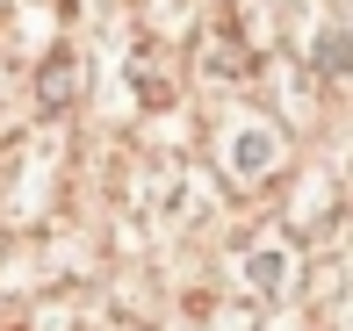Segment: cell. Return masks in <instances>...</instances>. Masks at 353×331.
Returning a JSON list of instances; mask_svg holds the SVG:
<instances>
[{"label":"cell","mask_w":353,"mask_h":331,"mask_svg":"<svg viewBox=\"0 0 353 331\" xmlns=\"http://www.w3.org/2000/svg\"><path fill=\"white\" fill-rule=\"evenodd\" d=\"M72 80H79L72 58H51V65H43V108H65L72 101Z\"/></svg>","instance_id":"1"}]
</instances>
